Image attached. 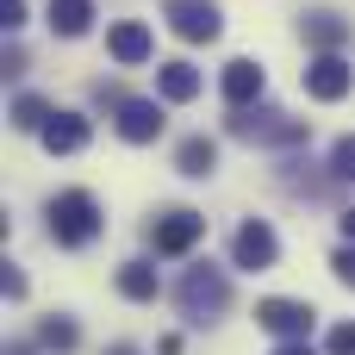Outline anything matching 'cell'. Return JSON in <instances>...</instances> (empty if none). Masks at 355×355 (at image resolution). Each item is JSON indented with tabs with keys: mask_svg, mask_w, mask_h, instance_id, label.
I'll use <instances>...</instances> for the list:
<instances>
[{
	"mask_svg": "<svg viewBox=\"0 0 355 355\" xmlns=\"http://www.w3.org/2000/svg\"><path fill=\"white\" fill-rule=\"evenodd\" d=\"M231 137L293 150V144H306V137H312V125H306V119H293V112H281V106H231Z\"/></svg>",
	"mask_w": 355,
	"mask_h": 355,
	"instance_id": "1",
	"label": "cell"
},
{
	"mask_svg": "<svg viewBox=\"0 0 355 355\" xmlns=\"http://www.w3.org/2000/svg\"><path fill=\"white\" fill-rule=\"evenodd\" d=\"M175 300H181V318H193V324H212V318H225V312H231V281H225V268H212V262H193V268L181 275Z\"/></svg>",
	"mask_w": 355,
	"mask_h": 355,
	"instance_id": "2",
	"label": "cell"
},
{
	"mask_svg": "<svg viewBox=\"0 0 355 355\" xmlns=\"http://www.w3.org/2000/svg\"><path fill=\"white\" fill-rule=\"evenodd\" d=\"M100 200L87 193V187H69V193H56L50 200V237L62 243V250H81V243H94L100 237Z\"/></svg>",
	"mask_w": 355,
	"mask_h": 355,
	"instance_id": "3",
	"label": "cell"
},
{
	"mask_svg": "<svg viewBox=\"0 0 355 355\" xmlns=\"http://www.w3.org/2000/svg\"><path fill=\"white\" fill-rule=\"evenodd\" d=\"M162 19H168V31L187 37V44H212V37L225 31L218 0H162Z\"/></svg>",
	"mask_w": 355,
	"mask_h": 355,
	"instance_id": "4",
	"label": "cell"
},
{
	"mask_svg": "<svg viewBox=\"0 0 355 355\" xmlns=\"http://www.w3.org/2000/svg\"><path fill=\"white\" fill-rule=\"evenodd\" d=\"M200 237H206V218H200L193 206H175V212H162V218L150 225V250H156V256H187Z\"/></svg>",
	"mask_w": 355,
	"mask_h": 355,
	"instance_id": "5",
	"label": "cell"
},
{
	"mask_svg": "<svg viewBox=\"0 0 355 355\" xmlns=\"http://www.w3.org/2000/svg\"><path fill=\"white\" fill-rule=\"evenodd\" d=\"M275 256H281V237H275L262 218H243L237 237H231V262L250 268V275H262V268H275Z\"/></svg>",
	"mask_w": 355,
	"mask_h": 355,
	"instance_id": "6",
	"label": "cell"
},
{
	"mask_svg": "<svg viewBox=\"0 0 355 355\" xmlns=\"http://www.w3.org/2000/svg\"><path fill=\"white\" fill-rule=\"evenodd\" d=\"M256 324L275 331V337H287V343H306L312 324H318V312H312L306 300H262V306H256Z\"/></svg>",
	"mask_w": 355,
	"mask_h": 355,
	"instance_id": "7",
	"label": "cell"
},
{
	"mask_svg": "<svg viewBox=\"0 0 355 355\" xmlns=\"http://www.w3.org/2000/svg\"><path fill=\"white\" fill-rule=\"evenodd\" d=\"M349 87H355V69L337 50H318V56L306 62V94H312V100H343Z\"/></svg>",
	"mask_w": 355,
	"mask_h": 355,
	"instance_id": "8",
	"label": "cell"
},
{
	"mask_svg": "<svg viewBox=\"0 0 355 355\" xmlns=\"http://www.w3.org/2000/svg\"><path fill=\"white\" fill-rule=\"evenodd\" d=\"M106 56H112V62H125V69L150 62V56H156V37H150V25H144V19H119V25L106 31Z\"/></svg>",
	"mask_w": 355,
	"mask_h": 355,
	"instance_id": "9",
	"label": "cell"
},
{
	"mask_svg": "<svg viewBox=\"0 0 355 355\" xmlns=\"http://www.w3.org/2000/svg\"><path fill=\"white\" fill-rule=\"evenodd\" d=\"M218 87H225V100H231V106H256V100H262V87H268V75H262V62H256V56H231V62H225V75H218Z\"/></svg>",
	"mask_w": 355,
	"mask_h": 355,
	"instance_id": "10",
	"label": "cell"
},
{
	"mask_svg": "<svg viewBox=\"0 0 355 355\" xmlns=\"http://www.w3.org/2000/svg\"><path fill=\"white\" fill-rule=\"evenodd\" d=\"M112 112H119L112 125H119L125 144H156V137H162V106H156V100H119Z\"/></svg>",
	"mask_w": 355,
	"mask_h": 355,
	"instance_id": "11",
	"label": "cell"
},
{
	"mask_svg": "<svg viewBox=\"0 0 355 355\" xmlns=\"http://www.w3.org/2000/svg\"><path fill=\"white\" fill-rule=\"evenodd\" d=\"M37 137H44L50 156H75V150L87 144V119H81V112H50V125H44Z\"/></svg>",
	"mask_w": 355,
	"mask_h": 355,
	"instance_id": "12",
	"label": "cell"
},
{
	"mask_svg": "<svg viewBox=\"0 0 355 355\" xmlns=\"http://www.w3.org/2000/svg\"><path fill=\"white\" fill-rule=\"evenodd\" d=\"M300 37H306L312 50H343V44H349V19H337V12H306V19H300Z\"/></svg>",
	"mask_w": 355,
	"mask_h": 355,
	"instance_id": "13",
	"label": "cell"
},
{
	"mask_svg": "<svg viewBox=\"0 0 355 355\" xmlns=\"http://www.w3.org/2000/svg\"><path fill=\"white\" fill-rule=\"evenodd\" d=\"M175 168H181L187 181H206V175L218 168V144H212V137H181V150H175Z\"/></svg>",
	"mask_w": 355,
	"mask_h": 355,
	"instance_id": "14",
	"label": "cell"
},
{
	"mask_svg": "<svg viewBox=\"0 0 355 355\" xmlns=\"http://www.w3.org/2000/svg\"><path fill=\"white\" fill-rule=\"evenodd\" d=\"M50 31L56 37H87V25H94V0H50Z\"/></svg>",
	"mask_w": 355,
	"mask_h": 355,
	"instance_id": "15",
	"label": "cell"
},
{
	"mask_svg": "<svg viewBox=\"0 0 355 355\" xmlns=\"http://www.w3.org/2000/svg\"><path fill=\"white\" fill-rule=\"evenodd\" d=\"M156 87H162V100H193L200 94V69L193 62H162V75H156Z\"/></svg>",
	"mask_w": 355,
	"mask_h": 355,
	"instance_id": "16",
	"label": "cell"
},
{
	"mask_svg": "<svg viewBox=\"0 0 355 355\" xmlns=\"http://www.w3.org/2000/svg\"><path fill=\"white\" fill-rule=\"evenodd\" d=\"M119 293L125 300H156V268L150 262H125L119 268Z\"/></svg>",
	"mask_w": 355,
	"mask_h": 355,
	"instance_id": "17",
	"label": "cell"
},
{
	"mask_svg": "<svg viewBox=\"0 0 355 355\" xmlns=\"http://www.w3.org/2000/svg\"><path fill=\"white\" fill-rule=\"evenodd\" d=\"M12 125H19V131H44V125H50V100L19 94V100H12Z\"/></svg>",
	"mask_w": 355,
	"mask_h": 355,
	"instance_id": "18",
	"label": "cell"
},
{
	"mask_svg": "<svg viewBox=\"0 0 355 355\" xmlns=\"http://www.w3.org/2000/svg\"><path fill=\"white\" fill-rule=\"evenodd\" d=\"M37 343H44V349H56V355H69L75 343H81V331H75L69 318H44V324H37Z\"/></svg>",
	"mask_w": 355,
	"mask_h": 355,
	"instance_id": "19",
	"label": "cell"
},
{
	"mask_svg": "<svg viewBox=\"0 0 355 355\" xmlns=\"http://www.w3.org/2000/svg\"><path fill=\"white\" fill-rule=\"evenodd\" d=\"M331 181H355V131L331 144Z\"/></svg>",
	"mask_w": 355,
	"mask_h": 355,
	"instance_id": "20",
	"label": "cell"
},
{
	"mask_svg": "<svg viewBox=\"0 0 355 355\" xmlns=\"http://www.w3.org/2000/svg\"><path fill=\"white\" fill-rule=\"evenodd\" d=\"M331 275H337L343 287H355V243H343V250L331 256Z\"/></svg>",
	"mask_w": 355,
	"mask_h": 355,
	"instance_id": "21",
	"label": "cell"
},
{
	"mask_svg": "<svg viewBox=\"0 0 355 355\" xmlns=\"http://www.w3.org/2000/svg\"><path fill=\"white\" fill-rule=\"evenodd\" d=\"M324 349H331V355H355V324H337V331H331V343H324Z\"/></svg>",
	"mask_w": 355,
	"mask_h": 355,
	"instance_id": "22",
	"label": "cell"
},
{
	"mask_svg": "<svg viewBox=\"0 0 355 355\" xmlns=\"http://www.w3.org/2000/svg\"><path fill=\"white\" fill-rule=\"evenodd\" d=\"M0 293H6V300H25V275H19V268H12V262H6V268H0Z\"/></svg>",
	"mask_w": 355,
	"mask_h": 355,
	"instance_id": "23",
	"label": "cell"
},
{
	"mask_svg": "<svg viewBox=\"0 0 355 355\" xmlns=\"http://www.w3.org/2000/svg\"><path fill=\"white\" fill-rule=\"evenodd\" d=\"M0 25L19 31V25H25V0H0Z\"/></svg>",
	"mask_w": 355,
	"mask_h": 355,
	"instance_id": "24",
	"label": "cell"
},
{
	"mask_svg": "<svg viewBox=\"0 0 355 355\" xmlns=\"http://www.w3.org/2000/svg\"><path fill=\"white\" fill-rule=\"evenodd\" d=\"M275 355H312V343H281Z\"/></svg>",
	"mask_w": 355,
	"mask_h": 355,
	"instance_id": "25",
	"label": "cell"
},
{
	"mask_svg": "<svg viewBox=\"0 0 355 355\" xmlns=\"http://www.w3.org/2000/svg\"><path fill=\"white\" fill-rule=\"evenodd\" d=\"M343 237H349V243H355V206H349V212H343Z\"/></svg>",
	"mask_w": 355,
	"mask_h": 355,
	"instance_id": "26",
	"label": "cell"
},
{
	"mask_svg": "<svg viewBox=\"0 0 355 355\" xmlns=\"http://www.w3.org/2000/svg\"><path fill=\"white\" fill-rule=\"evenodd\" d=\"M106 355H137V349H131V343H112V349H106Z\"/></svg>",
	"mask_w": 355,
	"mask_h": 355,
	"instance_id": "27",
	"label": "cell"
}]
</instances>
